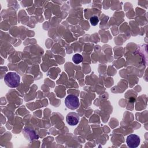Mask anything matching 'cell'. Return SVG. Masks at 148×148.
<instances>
[{
  "label": "cell",
  "mask_w": 148,
  "mask_h": 148,
  "mask_svg": "<svg viewBox=\"0 0 148 148\" xmlns=\"http://www.w3.org/2000/svg\"><path fill=\"white\" fill-rule=\"evenodd\" d=\"M66 121L71 126L76 125L79 121V116L75 112H70L66 116Z\"/></svg>",
  "instance_id": "obj_4"
},
{
  "label": "cell",
  "mask_w": 148,
  "mask_h": 148,
  "mask_svg": "<svg viewBox=\"0 0 148 148\" xmlns=\"http://www.w3.org/2000/svg\"><path fill=\"white\" fill-rule=\"evenodd\" d=\"M90 22L92 26H95L99 23V18L97 16H93L90 17Z\"/></svg>",
  "instance_id": "obj_6"
},
{
  "label": "cell",
  "mask_w": 148,
  "mask_h": 148,
  "mask_svg": "<svg viewBox=\"0 0 148 148\" xmlns=\"http://www.w3.org/2000/svg\"><path fill=\"white\" fill-rule=\"evenodd\" d=\"M140 142V137L136 134H131L128 135L126 139L127 146L131 148L137 147Z\"/></svg>",
  "instance_id": "obj_3"
},
{
  "label": "cell",
  "mask_w": 148,
  "mask_h": 148,
  "mask_svg": "<svg viewBox=\"0 0 148 148\" xmlns=\"http://www.w3.org/2000/svg\"><path fill=\"white\" fill-rule=\"evenodd\" d=\"M4 82L10 88L17 87L20 84V76L16 72H10L5 75Z\"/></svg>",
  "instance_id": "obj_1"
},
{
  "label": "cell",
  "mask_w": 148,
  "mask_h": 148,
  "mask_svg": "<svg viewBox=\"0 0 148 148\" xmlns=\"http://www.w3.org/2000/svg\"><path fill=\"white\" fill-rule=\"evenodd\" d=\"M65 105L66 106L72 110L76 109L80 105L79 98L75 95H68L65 99Z\"/></svg>",
  "instance_id": "obj_2"
},
{
  "label": "cell",
  "mask_w": 148,
  "mask_h": 148,
  "mask_svg": "<svg viewBox=\"0 0 148 148\" xmlns=\"http://www.w3.org/2000/svg\"><path fill=\"white\" fill-rule=\"evenodd\" d=\"M72 61L76 64H78L80 63L81 62H82L83 57L81 54L76 53L72 57Z\"/></svg>",
  "instance_id": "obj_5"
}]
</instances>
